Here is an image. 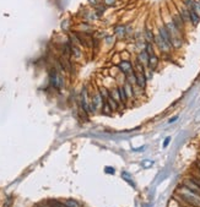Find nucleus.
I'll list each match as a JSON object with an SVG mask.
<instances>
[{
    "mask_svg": "<svg viewBox=\"0 0 200 207\" xmlns=\"http://www.w3.org/2000/svg\"><path fill=\"white\" fill-rule=\"evenodd\" d=\"M98 1H99V0H88V3H90V4H92V5H97Z\"/></svg>",
    "mask_w": 200,
    "mask_h": 207,
    "instance_id": "cd10ccee",
    "label": "nucleus"
},
{
    "mask_svg": "<svg viewBox=\"0 0 200 207\" xmlns=\"http://www.w3.org/2000/svg\"><path fill=\"white\" fill-rule=\"evenodd\" d=\"M199 1H200V0H199Z\"/></svg>",
    "mask_w": 200,
    "mask_h": 207,
    "instance_id": "7c9ffc66",
    "label": "nucleus"
},
{
    "mask_svg": "<svg viewBox=\"0 0 200 207\" xmlns=\"http://www.w3.org/2000/svg\"><path fill=\"white\" fill-rule=\"evenodd\" d=\"M118 91H119V98H121V103L124 106L126 104V102H128V96H126V93H125V90H124V86H118Z\"/></svg>",
    "mask_w": 200,
    "mask_h": 207,
    "instance_id": "ddd939ff",
    "label": "nucleus"
},
{
    "mask_svg": "<svg viewBox=\"0 0 200 207\" xmlns=\"http://www.w3.org/2000/svg\"><path fill=\"white\" fill-rule=\"evenodd\" d=\"M158 34L162 37V39L165 40V42L168 44V46H171L172 48H173V46H172V38H171V34H169V32H168V29H167V27L166 26H161L158 28Z\"/></svg>",
    "mask_w": 200,
    "mask_h": 207,
    "instance_id": "0eeeda50",
    "label": "nucleus"
},
{
    "mask_svg": "<svg viewBox=\"0 0 200 207\" xmlns=\"http://www.w3.org/2000/svg\"><path fill=\"white\" fill-rule=\"evenodd\" d=\"M98 92H99V95H101V97L103 98L104 102L109 98V90H108V88H106V87H101Z\"/></svg>",
    "mask_w": 200,
    "mask_h": 207,
    "instance_id": "f3484780",
    "label": "nucleus"
},
{
    "mask_svg": "<svg viewBox=\"0 0 200 207\" xmlns=\"http://www.w3.org/2000/svg\"><path fill=\"white\" fill-rule=\"evenodd\" d=\"M101 112H102V114H106V115H108V114H111V113H112V109H111V107L108 106L107 102L103 103V107H102Z\"/></svg>",
    "mask_w": 200,
    "mask_h": 207,
    "instance_id": "aec40b11",
    "label": "nucleus"
},
{
    "mask_svg": "<svg viewBox=\"0 0 200 207\" xmlns=\"http://www.w3.org/2000/svg\"><path fill=\"white\" fill-rule=\"evenodd\" d=\"M134 76H135V85L139 87V88H145L146 87V75L144 74V72H138L134 70Z\"/></svg>",
    "mask_w": 200,
    "mask_h": 207,
    "instance_id": "39448f33",
    "label": "nucleus"
},
{
    "mask_svg": "<svg viewBox=\"0 0 200 207\" xmlns=\"http://www.w3.org/2000/svg\"><path fill=\"white\" fill-rule=\"evenodd\" d=\"M103 1H104V4L107 6H111V5H113L115 3V0H103Z\"/></svg>",
    "mask_w": 200,
    "mask_h": 207,
    "instance_id": "393cba45",
    "label": "nucleus"
},
{
    "mask_svg": "<svg viewBox=\"0 0 200 207\" xmlns=\"http://www.w3.org/2000/svg\"><path fill=\"white\" fill-rule=\"evenodd\" d=\"M124 32H125V27L124 26H118V27L114 28V33H117L119 36H123Z\"/></svg>",
    "mask_w": 200,
    "mask_h": 207,
    "instance_id": "4be33fe9",
    "label": "nucleus"
},
{
    "mask_svg": "<svg viewBox=\"0 0 200 207\" xmlns=\"http://www.w3.org/2000/svg\"><path fill=\"white\" fill-rule=\"evenodd\" d=\"M145 38H146L147 42H150V43H151L152 40H155V36H154V33H152L149 28L145 29Z\"/></svg>",
    "mask_w": 200,
    "mask_h": 207,
    "instance_id": "a211bd4d",
    "label": "nucleus"
},
{
    "mask_svg": "<svg viewBox=\"0 0 200 207\" xmlns=\"http://www.w3.org/2000/svg\"><path fill=\"white\" fill-rule=\"evenodd\" d=\"M51 84H52V86L53 87H55V88H62L63 86H64V80H63V77H62V75L60 74H58V71L57 70H52L51 71Z\"/></svg>",
    "mask_w": 200,
    "mask_h": 207,
    "instance_id": "7ed1b4c3",
    "label": "nucleus"
},
{
    "mask_svg": "<svg viewBox=\"0 0 200 207\" xmlns=\"http://www.w3.org/2000/svg\"><path fill=\"white\" fill-rule=\"evenodd\" d=\"M107 103H108V106L111 107V109H112V112H117L118 109H119V104H121V103H119L118 101H115L114 98H112L111 96H109V98L106 101Z\"/></svg>",
    "mask_w": 200,
    "mask_h": 207,
    "instance_id": "4468645a",
    "label": "nucleus"
},
{
    "mask_svg": "<svg viewBox=\"0 0 200 207\" xmlns=\"http://www.w3.org/2000/svg\"><path fill=\"white\" fill-rule=\"evenodd\" d=\"M106 172H108L109 174H114V169L111 168V167H107V168H106Z\"/></svg>",
    "mask_w": 200,
    "mask_h": 207,
    "instance_id": "bb28decb",
    "label": "nucleus"
},
{
    "mask_svg": "<svg viewBox=\"0 0 200 207\" xmlns=\"http://www.w3.org/2000/svg\"><path fill=\"white\" fill-rule=\"evenodd\" d=\"M157 65H158V58H157V55H150L149 57V61H147V68L151 70V71H154L156 68H157Z\"/></svg>",
    "mask_w": 200,
    "mask_h": 207,
    "instance_id": "f8f14e48",
    "label": "nucleus"
},
{
    "mask_svg": "<svg viewBox=\"0 0 200 207\" xmlns=\"http://www.w3.org/2000/svg\"><path fill=\"white\" fill-rule=\"evenodd\" d=\"M172 22L174 23V26L181 31H183V28H184V21L182 20V17H181V15L179 14H176V15H173V18H172Z\"/></svg>",
    "mask_w": 200,
    "mask_h": 207,
    "instance_id": "9d476101",
    "label": "nucleus"
},
{
    "mask_svg": "<svg viewBox=\"0 0 200 207\" xmlns=\"http://www.w3.org/2000/svg\"><path fill=\"white\" fill-rule=\"evenodd\" d=\"M169 141H171V137H167V139L165 140V142H163V147H167V146H168Z\"/></svg>",
    "mask_w": 200,
    "mask_h": 207,
    "instance_id": "a878e982",
    "label": "nucleus"
},
{
    "mask_svg": "<svg viewBox=\"0 0 200 207\" xmlns=\"http://www.w3.org/2000/svg\"><path fill=\"white\" fill-rule=\"evenodd\" d=\"M103 98L99 95V92H95L92 95V98H91V106H90V110H91V114L93 113H97L98 110H101L102 107H103Z\"/></svg>",
    "mask_w": 200,
    "mask_h": 207,
    "instance_id": "f03ea898",
    "label": "nucleus"
},
{
    "mask_svg": "<svg viewBox=\"0 0 200 207\" xmlns=\"http://www.w3.org/2000/svg\"><path fill=\"white\" fill-rule=\"evenodd\" d=\"M181 197L184 200V202L189 203L193 207H200V196L192 192L190 190L185 189L183 186V190L181 191Z\"/></svg>",
    "mask_w": 200,
    "mask_h": 207,
    "instance_id": "f257e3e1",
    "label": "nucleus"
},
{
    "mask_svg": "<svg viewBox=\"0 0 200 207\" xmlns=\"http://www.w3.org/2000/svg\"><path fill=\"white\" fill-rule=\"evenodd\" d=\"M178 14L181 15V17H182L183 21H184V23H185L187 21H190V18H189V10H188L185 6L179 10V12H178Z\"/></svg>",
    "mask_w": 200,
    "mask_h": 207,
    "instance_id": "2eb2a0df",
    "label": "nucleus"
},
{
    "mask_svg": "<svg viewBox=\"0 0 200 207\" xmlns=\"http://www.w3.org/2000/svg\"><path fill=\"white\" fill-rule=\"evenodd\" d=\"M196 167H198V169H199V172H200V161L196 162Z\"/></svg>",
    "mask_w": 200,
    "mask_h": 207,
    "instance_id": "c756f323",
    "label": "nucleus"
},
{
    "mask_svg": "<svg viewBox=\"0 0 200 207\" xmlns=\"http://www.w3.org/2000/svg\"><path fill=\"white\" fill-rule=\"evenodd\" d=\"M183 186H184L185 189L190 190L192 192H194V194H196V195H199V196H200V188H199V186H198L195 183H193L190 179H189V180H185Z\"/></svg>",
    "mask_w": 200,
    "mask_h": 207,
    "instance_id": "1a4fd4ad",
    "label": "nucleus"
},
{
    "mask_svg": "<svg viewBox=\"0 0 200 207\" xmlns=\"http://www.w3.org/2000/svg\"><path fill=\"white\" fill-rule=\"evenodd\" d=\"M177 119H178V117H173V118H171V119L168 120V123H169V124H172V123H173V121H176Z\"/></svg>",
    "mask_w": 200,
    "mask_h": 207,
    "instance_id": "c85d7f7f",
    "label": "nucleus"
},
{
    "mask_svg": "<svg viewBox=\"0 0 200 207\" xmlns=\"http://www.w3.org/2000/svg\"><path fill=\"white\" fill-rule=\"evenodd\" d=\"M118 69L121 70L123 74H125V75H130V74H133V72H134V68H133L132 63L129 60L121 61V63L118 64Z\"/></svg>",
    "mask_w": 200,
    "mask_h": 207,
    "instance_id": "423d86ee",
    "label": "nucleus"
},
{
    "mask_svg": "<svg viewBox=\"0 0 200 207\" xmlns=\"http://www.w3.org/2000/svg\"><path fill=\"white\" fill-rule=\"evenodd\" d=\"M188 10H189V18H190L192 25H193V26H196V25L199 23V21H200L199 14L195 11L194 9H188Z\"/></svg>",
    "mask_w": 200,
    "mask_h": 207,
    "instance_id": "9b49d317",
    "label": "nucleus"
},
{
    "mask_svg": "<svg viewBox=\"0 0 200 207\" xmlns=\"http://www.w3.org/2000/svg\"><path fill=\"white\" fill-rule=\"evenodd\" d=\"M90 106H91V101L88 99L87 96V90L84 88L82 93H81V107L85 114H91V110H90Z\"/></svg>",
    "mask_w": 200,
    "mask_h": 207,
    "instance_id": "20e7f679",
    "label": "nucleus"
},
{
    "mask_svg": "<svg viewBox=\"0 0 200 207\" xmlns=\"http://www.w3.org/2000/svg\"><path fill=\"white\" fill-rule=\"evenodd\" d=\"M194 10L199 14V16H200V1H195V4H194Z\"/></svg>",
    "mask_w": 200,
    "mask_h": 207,
    "instance_id": "b1692460",
    "label": "nucleus"
},
{
    "mask_svg": "<svg viewBox=\"0 0 200 207\" xmlns=\"http://www.w3.org/2000/svg\"><path fill=\"white\" fill-rule=\"evenodd\" d=\"M145 50H146V53H147L149 55H154V54H155V51H154V46H152V43H150V42L146 43Z\"/></svg>",
    "mask_w": 200,
    "mask_h": 207,
    "instance_id": "412c9836",
    "label": "nucleus"
},
{
    "mask_svg": "<svg viewBox=\"0 0 200 207\" xmlns=\"http://www.w3.org/2000/svg\"><path fill=\"white\" fill-rule=\"evenodd\" d=\"M64 205L66 207H79V203L76 201H74V200H68V201H65Z\"/></svg>",
    "mask_w": 200,
    "mask_h": 207,
    "instance_id": "5701e85b",
    "label": "nucleus"
},
{
    "mask_svg": "<svg viewBox=\"0 0 200 207\" xmlns=\"http://www.w3.org/2000/svg\"><path fill=\"white\" fill-rule=\"evenodd\" d=\"M71 54H73L76 59H79V58H81V50H80L76 46H71Z\"/></svg>",
    "mask_w": 200,
    "mask_h": 207,
    "instance_id": "6ab92c4d",
    "label": "nucleus"
},
{
    "mask_svg": "<svg viewBox=\"0 0 200 207\" xmlns=\"http://www.w3.org/2000/svg\"><path fill=\"white\" fill-rule=\"evenodd\" d=\"M155 42H156V44H157V47L160 48V50L161 51H163V53H167V51H169L171 50V46H168L165 40L162 39V37L160 36V34H156L155 36Z\"/></svg>",
    "mask_w": 200,
    "mask_h": 207,
    "instance_id": "6e6552de",
    "label": "nucleus"
},
{
    "mask_svg": "<svg viewBox=\"0 0 200 207\" xmlns=\"http://www.w3.org/2000/svg\"><path fill=\"white\" fill-rule=\"evenodd\" d=\"M149 57H150V55H149V54L146 53V50H143L141 53H140V54L138 55V58H136V59H138V60H139V61H140V63H141V64H146V65H147Z\"/></svg>",
    "mask_w": 200,
    "mask_h": 207,
    "instance_id": "dca6fc26",
    "label": "nucleus"
}]
</instances>
